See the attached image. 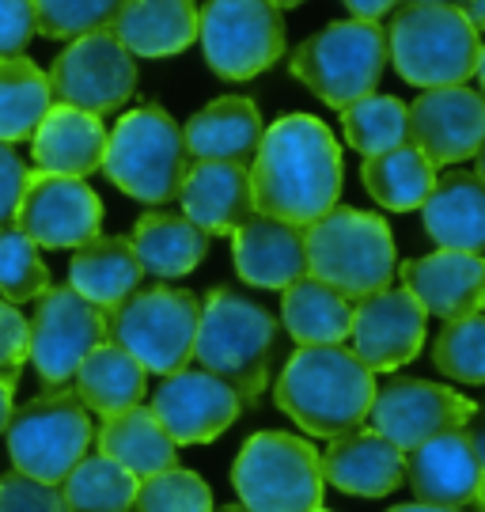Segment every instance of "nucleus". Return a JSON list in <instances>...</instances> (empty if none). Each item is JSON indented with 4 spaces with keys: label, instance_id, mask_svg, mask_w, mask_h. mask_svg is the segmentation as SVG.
I'll use <instances>...</instances> for the list:
<instances>
[{
    "label": "nucleus",
    "instance_id": "obj_14",
    "mask_svg": "<svg viewBox=\"0 0 485 512\" xmlns=\"http://www.w3.org/2000/svg\"><path fill=\"white\" fill-rule=\"evenodd\" d=\"M12 224L46 251H76L99 236L103 202L84 179L50 175L35 167L27 175Z\"/></svg>",
    "mask_w": 485,
    "mask_h": 512
},
{
    "label": "nucleus",
    "instance_id": "obj_11",
    "mask_svg": "<svg viewBox=\"0 0 485 512\" xmlns=\"http://www.w3.org/2000/svg\"><path fill=\"white\" fill-rule=\"evenodd\" d=\"M205 65L220 80H254L285 54V19L273 0H205L198 12Z\"/></svg>",
    "mask_w": 485,
    "mask_h": 512
},
{
    "label": "nucleus",
    "instance_id": "obj_24",
    "mask_svg": "<svg viewBox=\"0 0 485 512\" xmlns=\"http://www.w3.org/2000/svg\"><path fill=\"white\" fill-rule=\"evenodd\" d=\"M31 156L38 171L88 179L103 167L107 156V126L99 114L54 103L31 137Z\"/></svg>",
    "mask_w": 485,
    "mask_h": 512
},
{
    "label": "nucleus",
    "instance_id": "obj_20",
    "mask_svg": "<svg viewBox=\"0 0 485 512\" xmlns=\"http://www.w3.org/2000/svg\"><path fill=\"white\" fill-rule=\"evenodd\" d=\"M398 277H402V289H410L417 296V304L436 319H444V323L482 311L485 255L436 247L432 255L402 262Z\"/></svg>",
    "mask_w": 485,
    "mask_h": 512
},
{
    "label": "nucleus",
    "instance_id": "obj_49",
    "mask_svg": "<svg viewBox=\"0 0 485 512\" xmlns=\"http://www.w3.org/2000/svg\"><path fill=\"white\" fill-rule=\"evenodd\" d=\"M387 512H467V509H436V505H421V501H414V505H395V509Z\"/></svg>",
    "mask_w": 485,
    "mask_h": 512
},
{
    "label": "nucleus",
    "instance_id": "obj_53",
    "mask_svg": "<svg viewBox=\"0 0 485 512\" xmlns=\"http://www.w3.org/2000/svg\"><path fill=\"white\" fill-rule=\"evenodd\" d=\"M410 4H455L459 8V0H410Z\"/></svg>",
    "mask_w": 485,
    "mask_h": 512
},
{
    "label": "nucleus",
    "instance_id": "obj_40",
    "mask_svg": "<svg viewBox=\"0 0 485 512\" xmlns=\"http://www.w3.org/2000/svg\"><path fill=\"white\" fill-rule=\"evenodd\" d=\"M137 512H213L209 482L186 467H167L160 475L137 482Z\"/></svg>",
    "mask_w": 485,
    "mask_h": 512
},
{
    "label": "nucleus",
    "instance_id": "obj_21",
    "mask_svg": "<svg viewBox=\"0 0 485 512\" xmlns=\"http://www.w3.org/2000/svg\"><path fill=\"white\" fill-rule=\"evenodd\" d=\"M232 262L247 285L285 293L292 281L307 277L304 228L254 213L232 232Z\"/></svg>",
    "mask_w": 485,
    "mask_h": 512
},
{
    "label": "nucleus",
    "instance_id": "obj_50",
    "mask_svg": "<svg viewBox=\"0 0 485 512\" xmlns=\"http://www.w3.org/2000/svg\"><path fill=\"white\" fill-rule=\"evenodd\" d=\"M474 175H478V179L485 183V145L474 152Z\"/></svg>",
    "mask_w": 485,
    "mask_h": 512
},
{
    "label": "nucleus",
    "instance_id": "obj_47",
    "mask_svg": "<svg viewBox=\"0 0 485 512\" xmlns=\"http://www.w3.org/2000/svg\"><path fill=\"white\" fill-rule=\"evenodd\" d=\"M16 384H19V376H12V372H0V437H4V429H8V421H12Z\"/></svg>",
    "mask_w": 485,
    "mask_h": 512
},
{
    "label": "nucleus",
    "instance_id": "obj_23",
    "mask_svg": "<svg viewBox=\"0 0 485 512\" xmlns=\"http://www.w3.org/2000/svg\"><path fill=\"white\" fill-rule=\"evenodd\" d=\"M326 486L353 497H387L406 482V452L376 429H353L334 437L323 452Z\"/></svg>",
    "mask_w": 485,
    "mask_h": 512
},
{
    "label": "nucleus",
    "instance_id": "obj_8",
    "mask_svg": "<svg viewBox=\"0 0 485 512\" xmlns=\"http://www.w3.org/2000/svg\"><path fill=\"white\" fill-rule=\"evenodd\" d=\"M232 486L247 512H315L326 494L323 456L304 437L266 429L239 448Z\"/></svg>",
    "mask_w": 485,
    "mask_h": 512
},
{
    "label": "nucleus",
    "instance_id": "obj_26",
    "mask_svg": "<svg viewBox=\"0 0 485 512\" xmlns=\"http://www.w3.org/2000/svg\"><path fill=\"white\" fill-rule=\"evenodd\" d=\"M421 224L444 251L485 255V183L474 171L440 175L421 205Z\"/></svg>",
    "mask_w": 485,
    "mask_h": 512
},
{
    "label": "nucleus",
    "instance_id": "obj_33",
    "mask_svg": "<svg viewBox=\"0 0 485 512\" xmlns=\"http://www.w3.org/2000/svg\"><path fill=\"white\" fill-rule=\"evenodd\" d=\"M360 179H364L368 198H372L379 209L410 213V209H421V205H425V198L432 194V186H436L440 175H436V164H432L429 156L406 141V145L391 148V152L364 156Z\"/></svg>",
    "mask_w": 485,
    "mask_h": 512
},
{
    "label": "nucleus",
    "instance_id": "obj_12",
    "mask_svg": "<svg viewBox=\"0 0 485 512\" xmlns=\"http://www.w3.org/2000/svg\"><path fill=\"white\" fill-rule=\"evenodd\" d=\"M46 80L54 103L103 118L126 107L137 92V57L114 38V31H91L72 38L54 57Z\"/></svg>",
    "mask_w": 485,
    "mask_h": 512
},
{
    "label": "nucleus",
    "instance_id": "obj_5",
    "mask_svg": "<svg viewBox=\"0 0 485 512\" xmlns=\"http://www.w3.org/2000/svg\"><path fill=\"white\" fill-rule=\"evenodd\" d=\"M478 54L482 31L455 4H406L387 27V65L421 92L467 84Z\"/></svg>",
    "mask_w": 485,
    "mask_h": 512
},
{
    "label": "nucleus",
    "instance_id": "obj_15",
    "mask_svg": "<svg viewBox=\"0 0 485 512\" xmlns=\"http://www.w3.org/2000/svg\"><path fill=\"white\" fill-rule=\"evenodd\" d=\"M478 403L459 395L455 387H440L432 380H391L376 387L368 421L379 437H387L402 452H414L425 440L463 429L474 418Z\"/></svg>",
    "mask_w": 485,
    "mask_h": 512
},
{
    "label": "nucleus",
    "instance_id": "obj_48",
    "mask_svg": "<svg viewBox=\"0 0 485 512\" xmlns=\"http://www.w3.org/2000/svg\"><path fill=\"white\" fill-rule=\"evenodd\" d=\"M459 12L474 23V31H485V0H459Z\"/></svg>",
    "mask_w": 485,
    "mask_h": 512
},
{
    "label": "nucleus",
    "instance_id": "obj_4",
    "mask_svg": "<svg viewBox=\"0 0 485 512\" xmlns=\"http://www.w3.org/2000/svg\"><path fill=\"white\" fill-rule=\"evenodd\" d=\"M307 274L326 281L349 300H364L391 289L398 274L395 236L387 220L368 209L334 205L304 228Z\"/></svg>",
    "mask_w": 485,
    "mask_h": 512
},
{
    "label": "nucleus",
    "instance_id": "obj_46",
    "mask_svg": "<svg viewBox=\"0 0 485 512\" xmlns=\"http://www.w3.org/2000/svg\"><path fill=\"white\" fill-rule=\"evenodd\" d=\"M470 437V448H474V456H478V467H482V482H485V406L474 410V418L463 425Z\"/></svg>",
    "mask_w": 485,
    "mask_h": 512
},
{
    "label": "nucleus",
    "instance_id": "obj_44",
    "mask_svg": "<svg viewBox=\"0 0 485 512\" xmlns=\"http://www.w3.org/2000/svg\"><path fill=\"white\" fill-rule=\"evenodd\" d=\"M27 164L19 160L16 145H4L0 141V228L12 224L19 209V198H23V186H27Z\"/></svg>",
    "mask_w": 485,
    "mask_h": 512
},
{
    "label": "nucleus",
    "instance_id": "obj_13",
    "mask_svg": "<svg viewBox=\"0 0 485 512\" xmlns=\"http://www.w3.org/2000/svg\"><path fill=\"white\" fill-rule=\"evenodd\" d=\"M99 342H107V311L95 308L69 285H57V289L50 285L38 296L27 361L35 365L42 387L50 391L69 387L76 368L84 365V357Z\"/></svg>",
    "mask_w": 485,
    "mask_h": 512
},
{
    "label": "nucleus",
    "instance_id": "obj_55",
    "mask_svg": "<svg viewBox=\"0 0 485 512\" xmlns=\"http://www.w3.org/2000/svg\"><path fill=\"white\" fill-rule=\"evenodd\" d=\"M474 509H478V512H485V494L478 497V505H474Z\"/></svg>",
    "mask_w": 485,
    "mask_h": 512
},
{
    "label": "nucleus",
    "instance_id": "obj_27",
    "mask_svg": "<svg viewBox=\"0 0 485 512\" xmlns=\"http://www.w3.org/2000/svg\"><path fill=\"white\" fill-rule=\"evenodd\" d=\"M110 31L133 57H175L198 42V4L194 0H129Z\"/></svg>",
    "mask_w": 485,
    "mask_h": 512
},
{
    "label": "nucleus",
    "instance_id": "obj_32",
    "mask_svg": "<svg viewBox=\"0 0 485 512\" xmlns=\"http://www.w3.org/2000/svg\"><path fill=\"white\" fill-rule=\"evenodd\" d=\"M281 323L300 346H342L353 327V300L307 274L281 293Z\"/></svg>",
    "mask_w": 485,
    "mask_h": 512
},
{
    "label": "nucleus",
    "instance_id": "obj_37",
    "mask_svg": "<svg viewBox=\"0 0 485 512\" xmlns=\"http://www.w3.org/2000/svg\"><path fill=\"white\" fill-rule=\"evenodd\" d=\"M432 365L455 384L485 387V311L444 323L432 342Z\"/></svg>",
    "mask_w": 485,
    "mask_h": 512
},
{
    "label": "nucleus",
    "instance_id": "obj_43",
    "mask_svg": "<svg viewBox=\"0 0 485 512\" xmlns=\"http://www.w3.org/2000/svg\"><path fill=\"white\" fill-rule=\"evenodd\" d=\"M27 346H31V323L19 315L12 300L0 296V372L19 376V368L27 365Z\"/></svg>",
    "mask_w": 485,
    "mask_h": 512
},
{
    "label": "nucleus",
    "instance_id": "obj_36",
    "mask_svg": "<svg viewBox=\"0 0 485 512\" xmlns=\"http://www.w3.org/2000/svg\"><path fill=\"white\" fill-rule=\"evenodd\" d=\"M338 114H342L345 141L349 148H357L360 156H379V152H391L410 141V107L395 95L372 92Z\"/></svg>",
    "mask_w": 485,
    "mask_h": 512
},
{
    "label": "nucleus",
    "instance_id": "obj_10",
    "mask_svg": "<svg viewBox=\"0 0 485 512\" xmlns=\"http://www.w3.org/2000/svg\"><path fill=\"white\" fill-rule=\"evenodd\" d=\"M91 440H95L91 410L69 387L46 391L12 410V421L4 429L12 471L38 478L46 486H61L72 475V467L88 456Z\"/></svg>",
    "mask_w": 485,
    "mask_h": 512
},
{
    "label": "nucleus",
    "instance_id": "obj_56",
    "mask_svg": "<svg viewBox=\"0 0 485 512\" xmlns=\"http://www.w3.org/2000/svg\"><path fill=\"white\" fill-rule=\"evenodd\" d=\"M482 311H485V300H482Z\"/></svg>",
    "mask_w": 485,
    "mask_h": 512
},
{
    "label": "nucleus",
    "instance_id": "obj_38",
    "mask_svg": "<svg viewBox=\"0 0 485 512\" xmlns=\"http://www.w3.org/2000/svg\"><path fill=\"white\" fill-rule=\"evenodd\" d=\"M50 289V266L38 255V243L27 239L16 224L0 228V296L12 304H27Z\"/></svg>",
    "mask_w": 485,
    "mask_h": 512
},
{
    "label": "nucleus",
    "instance_id": "obj_3",
    "mask_svg": "<svg viewBox=\"0 0 485 512\" xmlns=\"http://www.w3.org/2000/svg\"><path fill=\"white\" fill-rule=\"evenodd\" d=\"M273 349H277V319L258 300L235 289H213L201 300L198 342H194L198 368L232 384L243 406L258 403L270 384Z\"/></svg>",
    "mask_w": 485,
    "mask_h": 512
},
{
    "label": "nucleus",
    "instance_id": "obj_2",
    "mask_svg": "<svg viewBox=\"0 0 485 512\" xmlns=\"http://www.w3.org/2000/svg\"><path fill=\"white\" fill-rule=\"evenodd\" d=\"M376 372L345 346H300L273 384V403L307 437H345L368 421Z\"/></svg>",
    "mask_w": 485,
    "mask_h": 512
},
{
    "label": "nucleus",
    "instance_id": "obj_9",
    "mask_svg": "<svg viewBox=\"0 0 485 512\" xmlns=\"http://www.w3.org/2000/svg\"><path fill=\"white\" fill-rule=\"evenodd\" d=\"M201 300L190 289H137L118 308L107 311V342L137 357L144 372L171 376L194 361Z\"/></svg>",
    "mask_w": 485,
    "mask_h": 512
},
{
    "label": "nucleus",
    "instance_id": "obj_35",
    "mask_svg": "<svg viewBox=\"0 0 485 512\" xmlns=\"http://www.w3.org/2000/svg\"><path fill=\"white\" fill-rule=\"evenodd\" d=\"M137 482L126 467L107 456H84L61 482V501L69 512H133Z\"/></svg>",
    "mask_w": 485,
    "mask_h": 512
},
{
    "label": "nucleus",
    "instance_id": "obj_34",
    "mask_svg": "<svg viewBox=\"0 0 485 512\" xmlns=\"http://www.w3.org/2000/svg\"><path fill=\"white\" fill-rule=\"evenodd\" d=\"M50 107H54V92L35 61L4 57L0 61V141L4 145L31 141Z\"/></svg>",
    "mask_w": 485,
    "mask_h": 512
},
{
    "label": "nucleus",
    "instance_id": "obj_45",
    "mask_svg": "<svg viewBox=\"0 0 485 512\" xmlns=\"http://www.w3.org/2000/svg\"><path fill=\"white\" fill-rule=\"evenodd\" d=\"M342 4L353 12V19H372V23H379V19L395 8L398 0H342Z\"/></svg>",
    "mask_w": 485,
    "mask_h": 512
},
{
    "label": "nucleus",
    "instance_id": "obj_39",
    "mask_svg": "<svg viewBox=\"0 0 485 512\" xmlns=\"http://www.w3.org/2000/svg\"><path fill=\"white\" fill-rule=\"evenodd\" d=\"M35 4L38 31L46 38H80L91 31H110L129 0H31Z\"/></svg>",
    "mask_w": 485,
    "mask_h": 512
},
{
    "label": "nucleus",
    "instance_id": "obj_31",
    "mask_svg": "<svg viewBox=\"0 0 485 512\" xmlns=\"http://www.w3.org/2000/svg\"><path fill=\"white\" fill-rule=\"evenodd\" d=\"M72 384H76V399L88 406L91 414L110 418L129 406H141L144 391H148V372L122 346L99 342L84 357V365L76 368Z\"/></svg>",
    "mask_w": 485,
    "mask_h": 512
},
{
    "label": "nucleus",
    "instance_id": "obj_6",
    "mask_svg": "<svg viewBox=\"0 0 485 512\" xmlns=\"http://www.w3.org/2000/svg\"><path fill=\"white\" fill-rule=\"evenodd\" d=\"M107 179L126 198L141 205H167L179 198L182 179L190 171V152L182 141V126L156 103H141L118 118L107 133L103 156Z\"/></svg>",
    "mask_w": 485,
    "mask_h": 512
},
{
    "label": "nucleus",
    "instance_id": "obj_41",
    "mask_svg": "<svg viewBox=\"0 0 485 512\" xmlns=\"http://www.w3.org/2000/svg\"><path fill=\"white\" fill-rule=\"evenodd\" d=\"M0 512H69L61 501V486H46L19 471L0 475Z\"/></svg>",
    "mask_w": 485,
    "mask_h": 512
},
{
    "label": "nucleus",
    "instance_id": "obj_29",
    "mask_svg": "<svg viewBox=\"0 0 485 512\" xmlns=\"http://www.w3.org/2000/svg\"><path fill=\"white\" fill-rule=\"evenodd\" d=\"M95 444H99V456L114 459L118 467H126L129 475L137 478L160 475L167 467H175V459H179V444L167 437L152 406H129L122 414L103 418Z\"/></svg>",
    "mask_w": 485,
    "mask_h": 512
},
{
    "label": "nucleus",
    "instance_id": "obj_28",
    "mask_svg": "<svg viewBox=\"0 0 485 512\" xmlns=\"http://www.w3.org/2000/svg\"><path fill=\"white\" fill-rule=\"evenodd\" d=\"M144 266L129 236H95L91 243L76 247L69 262V289L91 300L95 308H118L126 296L137 293Z\"/></svg>",
    "mask_w": 485,
    "mask_h": 512
},
{
    "label": "nucleus",
    "instance_id": "obj_19",
    "mask_svg": "<svg viewBox=\"0 0 485 512\" xmlns=\"http://www.w3.org/2000/svg\"><path fill=\"white\" fill-rule=\"evenodd\" d=\"M406 482L421 505L470 509L485 494L482 467L470 448L467 429H451L406 452Z\"/></svg>",
    "mask_w": 485,
    "mask_h": 512
},
{
    "label": "nucleus",
    "instance_id": "obj_57",
    "mask_svg": "<svg viewBox=\"0 0 485 512\" xmlns=\"http://www.w3.org/2000/svg\"><path fill=\"white\" fill-rule=\"evenodd\" d=\"M315 512H326V509H315Z\"/></svg>",
    "mask_w": 485,
    "mask_h": 512
},
{
    "label": "nucleus",
    "instance_id": "obj_30",
    "mask_svg": "<svg viewBox=\"0 0 485 512\" xmlns=\"http://www.w3.org/2000/svg\"><path fill=\"white\" fill-rule=\"evenodd\" d=\"M133 251L141 258L144 274L171 281V277L194 274L205 255H209V236L201 232L194 220H186L182 213H163L152 209L133 224Z\"/></svg>",
    "mask_w": 485,
    "mask_h": 512
},
{
    "label": "nucleus",
    "instance_id": "obj_54",
    "mask_svg": "<svg viewBox=\"0 0 485 512\" xmlns=\"http://www.w3.org/2000/svg\"><path fill=\"white\" fill-rule=\"evenodd\" d=\"M213 512H247L243 505H228V509H213Z\"/></svg>",
    "mask_w": 485,
    "mask_h": 512
},
{
    "label": "nucleus",
    "instance_id": "obj_25",
    "mask_svg": "<svg viewBox=\"0 0 485 512\" xmlns=\"http://www.w3.org/2000/svg\"><path fill=\"white\" fill-rule=\"evenodd\" d=\"M262 110L247 95H224L201 107L186 126L182 141L194 160H224V164L251 167L254 152L262 145Z\"/></svg>",
    "mask_w": 485,
    "mask_h": 512
},
{
    "label": "nucleus",
    "instance_id": "obj_7",
    "mask_svg": "<svg viewBox=\"0 0 485 512\" xmlns=\"http://www.w3.org/2000/svg\"><path fill=\"white\" fill-rule=\"evenodd\" d=\"M292 76L326 107L345 110L372 95L387 69V31L372 19H342L307 35L288 61Z\"/></svg>",
    "mask_w": 485,
    "mask_h": 512
},
{
    "label": "nucleus",
    "instance_id": "obj_51",
    "mask_svg": "<svg viewBox=\"0 0 485 512\" xmlns=\"http://www.w3.org/2000/svg\"><path fill=\"white\" fill-rule=\"evenodd\" d=\"M474 76H478V84H482V95H485V42H482V54H478V69H474Z\"/></svg>",
    "mask_w": 485,
    "mask_h": 512
},
{
    "label": "nucleus",
    "instance_id": "obj_22",
    "mask_svg": "<svg viewBox=\"0 0 485 512\" xmlns=\"http://www.w3.org/2000/svg\"><path fill=\"white\" fill-rule=\"evenodd\" d=\"M182 217L194 220L205 236H232L254 217L251 167L224 160H194L179 190Z\"/></svg>",
    "mask_w": 485,
    "mask_h": 512
},
{
    "label": "nucleus",
    "instance_id": "obj_52",
    "mask_svg": "<svg viewBox=\"0 0 485 512\" xmlns=\"http://www.w3.org/2000/svg\"><path fill=\"white\" fill-rule=\"evenodd\" d=\"M277 8H300V4H307V0H273Z\"/></svg>",
    "mask_w": 485,
    "mask_h": 512
},
{
    "label": "nucleus",
    "instance_id": "obj_42",
    "mask_svg": "<svg viewBox=\"0 0 485 512\" xmlns=\"http://www.w3.org/2000/svg\"><path fill=\"white\" fill-rule=\"evenodd\" d=\"M38 35L35 4L31 0H0V61L4 57H23Z\"/></svg>",
    "mask_w": 485,
    "mask_h": 512
},
{
    "label": "nucleus",
    "instance_id": "obj_17",
    "mask_svg": "<svg viewBox=\"0 0 485 512\" xmlns=\"http://www.w3.org/2000/svg\"><path fill=\"white\" fill-rule=\"evenodd\" d=\"M425 323H429V311L417 304L410 289H383L364 300H353L349 342L372 372H395L421 353Z\"/></svg>",
    "mask_w": 485,
    "mask_h": 512
},
{
    "label": "nucleus",
    "instance_id": "obj_1",
    "mask_svg": "<svg viewBox=\"0 0 485 512\" xmlns=\"http://www.w3.org/2000/svg\"><path fill=\"white\" fill-rule=\"evenodd\" d=\"M254 213L307 228L342 194V148L315 114H285L266 126L251 160Z\"/></svg>",
    "mask_w": 485,
    "mask_h": 512
},
{
    "label": "nucleus",
    "instance_id": "obj_16",
    "mask_svg": "<svg viewBox=\"0 0 485 512\" xmlns=\"http://www.w3.org/2000/svg\"><path fill=\"white\" fill-rule=\"evenodd\" d=\"M152 414L175 444H209L239 421L243 399L220 376L186 365L163 376V384L152 395Z\"/></svg>",
    "mask_w": 485,
    "mask_h": 512
},
{
    "label": "nucleus",
    "instance_id": "obj_18",
    "mask_svg": "<svg viewBox=\"0 0 485 512\" xmlns=\"http://www.w3.org/2000/svg\"><path fill=\"white\" fill-rule=\"evenodd\" d=\"M410 145L432 164H459L485 145V95L467 84L429 88L410 103Z\"/></svg>",
    "mask_w": 485,
    "mask_h": 512
}]
</instances>
